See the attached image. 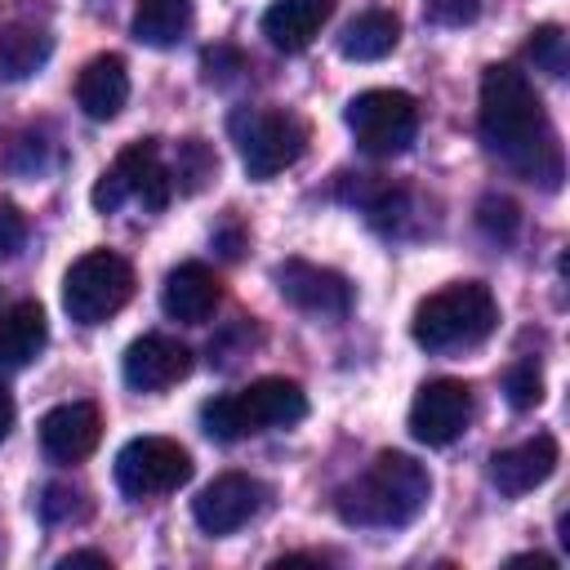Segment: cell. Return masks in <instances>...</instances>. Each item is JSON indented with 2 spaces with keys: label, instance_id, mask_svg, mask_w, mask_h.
Masks as SVG:
<instances>
[{
  "label": "cell",
  "instance_id": "6da1fadb",
  "mask_svg": "<svg viewBox=\"0 0 570 570\" xmlns=\"http://www.w3.org/2000/svg\"><path fill=\"white\" fill-rule=\"evenodd\" d=\"M476 134L485 151H494L503 165H512L521 178L557 187L561 183V147L543 116V102L525 71L512 62H490L481 71V107H476Z\"/></svg>",
  "mask_w": 570,
  "mask_h": 570
},
{
  "label": "cell",
  "instance_id": "7a4b0ae2",
  "mask_svg": "<svg viewBox=\"0 0 570 570\" xmlns=\"http://www.w3.org/2000/svg\"><path fill=\"white\" fill-rule=\"evenodd\" d=\"M432 499V476L419 459L401 450H383L365 463L361 476H352L334 494V512L343 525L361 530H401L410 525Z\"/></svg>",
  "mask_w": 570,
  "mask_h": 570
},
{
  "label": "cell",
  "instance_id": "3957f363",
  "mask_svg": "<svg viewBox=\"0 0 570 570\" xmlns=\"http://www.w3.org/2000/svg\"><path fill=\"white\" fill-rule=\"evenodd\" d=\"M494 325H499V303H494L490 285L454 281L414 307L410 334L423 352L445 356V352H468V347L485 343L494 334Z\"/></svg>",
  "mask_w": 570,
  "mask_h": 570
},
{
  "label": "cell",
  "instance_id": "277c9868",
  "mask_svg": "<svg viewBox=\"0 0 570 570\" xmlns=\"http://www.w3.org/2000/svg\"><path fill=\"white\" fill-rule=\"evenodd\" d=\"M307 414V392L294 379H254L240 392L200 405V428L214 441H245L272 428H294Z\"/></svg>",
  "mask_w": 570,
  "mask_h": 570
},
{
  "label": "cell",
  "instance_id": "5b68a950",
  "mask_svg": "<svg viewBox=\"0 0 570 570\" xmlns=\"http://www.w3.org/2000/svg\"><path fill=\"white\" fill-rule=\"evenodd\" d=\"M227 129H232L240 165L254 183L285 174L307 151V125L281 107H240V111H232Z\"/></svg>",
  "mask_w": 570,
  "mask_h": 570
},
{
  "label": "cell",
  "instance_id": "8992f818",
  "mask_svg": "<svg viewBox=\"0 0 570 570\" xmlns=\"http://www.w3.org/2000/svg\"><path fill=\"white\" fill-rule=\"evenodd\" d=\"M169 196H174V178H169V165L160 160L156 138H138V142L120 147V156L102 169V178L89 191L98 214H116L120 205H138L142 214H160L169 205Z\"/></svg>",
  "mask_w": 570,
  "mask_h": 570
},
{
  "label": "cell",
  "instance_id": "52a82bcc",
  "mask_svg": "<svg viewBox=\"0 0 570 570\" xmlns=\"http://www.w3.org/2000/svg\"><path fill=\"white\" fill-rule=\"evenodd\" d=\"M134 298V267L111 249L80 254L62 276V312L76 325H102Z\"/></svg>",
  "mask_w": 570,
  "mask_h": 570
},
{
  "label": "cell",
  "instance_id": "ba28073f",
  "mask_svg": "<svg viewBox=\"0 0 570 570\" xmlns=\"http://www.w3.org/2000/svg\"><path fill=\"white\" fill-rule=\"evenodd\" d=\"M356 147L374 160L401 156L419 134V102L405 89H365L343 111Z\"/></svg>",
  "mask_w": 570,
  "mask_h": 570
},
{
  "label": "cell",
  "instance_id": "9c48e42d",
  "mask_svg": "<svg viewBox=\"0 0 570 570\" xmlns=\"http://www.w3.org/2000/svg\"><path fill=\"white\" fill-rule=\"evenodd\" d=\"M191 481V454L169 436H134L116 454V490L134 503L174 494Z\"/></svg>",
  "mask_w": 570,
  "mask_h": 570
},
{
  "label": "cell",
  "instance_id": "30bf717a",
  "mask_svg": "<svg viewBox=\"0 0 570 570\" xmlns=\"http://www.w3.org/2000/svg\"><path fill=\"white\" fill-rule=\"evenodd\" d=\"M281 298L289 307H298L303 316H316V321H338L352 312V281L334 267H321V263H307V258H285L276 263L272 272Z\"/></svg>",
  "mask_w": 570,
  "mask_h": 570
},
{
  "label": "cell",
  "instance_id": "8fae6325",
  "mask_svg": "<svg viewBox=\"0 0 570 570\" xmlns=\"http://www.w3.org/2000/svg\"><path fill=\"white\" fill-rule=\"evenodd\" d=\"M468 419H472V387L463 379H428L410 405V436L419 445L441 450L468 432Z\"/></svg>",
  "mask_w": 570,
  "mask_h": 570
},
{
  "label": "cell",
  "instance_id": "7c38bea8",
  "mask_svg": "<svg viewBox=\"0 0 570 570\" xmlns=\"http://www.w3.org/2000/svg\"><path fill=\"white\" fill-rule=\"evenodd\" d=\"M267 503V485L258 476H245V472H223L214 476L196 499H191V517L205 534L223 539L232 530H240L249 517H258V508Z\"/></svg>",
  "mask_w": 570,
  "mask_h": 570
},
{
  "label": "cell",
  "instance_id": "4fadbf2b",
  "mask_svg": "<svg viewBox=\"0 0 570 570\" xmlns=\"http://www.w3.org/2000/svg\"><path fill=\"white\" fill-rule=\"evenodd\" d=\"M191 374V347L169 334H142L120 356V379L134 392H165Z\"/></svg>",
  "mask_w": 570,
  "mask_h": 570
},
{
  "label": "cell",
  "instance_id": "5bb4252c",
  "mask_svg": "<svg viewBox=\"0 0 570 570\" xmlns=\"http://www.w3.org/2000/svg\"><path fill=\"white\" fill-rule=\"evenodd\" d=\"M102 441V414L94 401H62L40 419V450L53 463H80Z\"/></svg>",
  "mask_w": 570,
  "mask_h": 570
},
{
  "label": "cell",
  "instance_id": "9a60e30c",
  "mask_svg": "<svg viewBox=\"0 0 570 570\" xmlns=\"http://www.w3.org/2000/svg\"><path fill=\"white\" fill-rule=\"evenodd\" d=\"M557 459H561L557 436L539 432V436H530V441H521V445L499 450V454L490 459V481L499 485V494L517 499V494H530L534 485H543V481L557 472Z\"/></svg>",
  "mask_w": 570,
  "mask_h": 570
},
{
  "label": "cell",
  "instance_id": "2e32d148",
  "mask_svg": "<svg viewBox=\"0 0 570 570\" xmlns=\"http://www.w3.org/2000/svg\"><path fill=\"white\" fill-rule=\"evenodd\" d=\"M334 4H338V0H272V4L263 9V18H258V31L267 36L272 49H281V53H303V49L321 36V27L330 22Z\"/></svg>",
  "mask_w": 570,
  "mask_h": 570
},
{
  "label": "cell",
  "instance_id": "e0dca14e",
  "mask_svg": "<svg viewBox=\"0 0 570 570\" xmlns=\"http://www.w3.org/2000/svg\"><path fill=\"white\" fill-rule=\"evenodd\" d=\"M223 289H218V276L205 267V263H178L165 285H160V307L169 321L178 325H205L218 307Z\"/></svg>",
  "mask_w": 570,
  "mask_h": 570
},
{
  "label": "cell",
  "instance_id": "ac0fdd59",
  "mask_svg": "<svg viewBox=\"0 0 570 570\" xmlns=\"http://www.w3.org/2000/svg\"><path fill=\"white\" fill-rule=\"evenodd\" d=\"M76 102L89 120H116L129 102V71L120 53H98L76 76Z\"/></svg>",
  "mask_w": 570,
  "mask_h": 570
},
{
  "label": "cell",
  "instance_id": "d6986e66",
  "mask_svg": "<svg viewBox=\"0 0 570 570\" xmlns=\"http://www.w3.org/2000/svg\"><path fill=\"white\" fill-rule=\"evenodd\" d=\"M49 343V321L45 307L22 298L0 316V374H18L27 370Z\"/></svg>",
  "mask_w": 570,
  "mask_h": 570
},
{
  "label": "cell",
  "instance_id": "ffe728a7",
  "mask_svg": "<svg viewBox=\"0 0 570 570\" xmlns=\"http://www.w3.org/2000/svg\"><path fill=\"white\" fill-rule=\"evenodd\" d=\"M53 53V36L40 22L13 18L9 27H0V76L4 80H27L36 76Z\"/></svg>",
  "mask_w": 570,
  "mask_h": 570
},
{
  "label": "cell",
  "instance_id": "44dd1931",
  "mask_svg": "<svg viewBox=\"0 0 570 570\" xmlns=\"http://www.w3.org/2000/svg\"><path fill=\"white\" fill-rule=\"evenodd\" d=\"M191 22H196L191 0H138L134 40L147 49H174L191 36Z\"/></svg>",
  "mask_w": 570,
  "mask_h": 570
},
{
  "label": "cell",
  "instance_id": "7402d4cb",
  "mask_svg": "<svg viewBox=\"0 0 570 570\" xmlns=\"http://www.w3.org/2000/svg\"><path fill=\"white\" fill-rule=\"evenodd\" d=\"M396 40H401V18L387 13V9H365L343 27L338 53L352 58V62H379L396 49Z\"/></svg>",
  "mask_w": 570,
  "mask_h": 570
},
{
  "label": "cell",
  "instance_id": "603a6c76",
  "mask_svg": "<svg viewBox=\"0 0 570 570\" xmlns=\"http://www.w3.org/2000/svg\"><path fill=\"white\" fill-rule=\"evenodd\" d=\"M169 178L183 196H196L205 191L214 178H218V156L205 138H183L178 151H174V165H169Z\"/></svg>",
  "mask_w": 570,
  "mask_h": 570
},
{
  "label": "cell",
  "instance_id": "cb8c5ba5",
  "mask_svg": "<svg viewBox=\"0 0 570 570\" xmlns=\"http://www.w3.org/2000/svg\"><path fill=\"white\" fill-rule=\"evenodd\" d=\"M40 517L49 525H76L89 517V494L71 481H49L45 494H40Z\"/></svg>",
  "mask_w": 570,
  "mask_h": 570
},
{
  "label": "cell",
  "instance_id": "d4e9b609",
  "mask_svg": "<svg viewBox=\"0 0 570 570\" xmlns=\"http://www.w3.org/2000/svg\"><path fill=\"white\" fill-rule=\"evenodd\" d=\"M525 58L548 76H566V31L557 22H539L525 40Z\"/></svg>",
  "mask_w": 570,
  "mask_h": 570
},
{
  "label": "cell",
  "instance_id": "484cf974",
  "mask_svg": "<svg viewBox=\"0 0 570 570\" xmlns=\"http://www.w3.org/2000/svg\"><path fill=\"white\" fill-rule=\"evenodd\" d=\"M476 227H481L490 240L508 245V240L517 236V227H521L517 200H508V196H481V205H476Z\"/></svg>",
  "mask_w": 570,
  "mask_h": 570
},
{
  "label": "cell",
  "instance_id": "4316f807",
  "mask_svg": "<svg viewBox=\"0 0 570 570\" xmlns=\"http://www.w3.org/2000/svg\"><path fill=\"white\" fill-rule=\"evenodd\" d=\"M503 396L512 410H534L543 401V374L534 361H512L503 374Z\"/></svg>",
  "mask_w": 570,
  "mask_h": 570
},
{
  "label": "cell",
  "instance_id": "83f0119b",
  "mask_svg": "<svg viewBox=\"0 0 570 570\" xmlns=\"http://www.w3.org/2000/svg\"><path fill=\"white\" fill-rule=\"evenodd\" d=\"M200 67H205V80L209 85H232L245 71V58L236 49H227V45H214V49L200 53Z\"/></svg>",
  "mask_w": 570,
  "mask_h": 570
},
{
  "label": "cell",
  "instance_id": "f1b7e54d",
  "mask_svg": "<svg viewBox=\"0 0 570 570\" xmlns=\"http://www.w3.org/2000/svg\"><path fill=\"white\" fill-rule=\"evenodd\" d=\"M22 245H27V218H22V209H18V205L0 200V263L18 258V249H22Z\"/></svg>",
  "mask_w": 570,
  "mask_h": 570
},
{
  "label": "cell",
  "instance_id": "f546056e",
  "mask_svg": "<svg viewBox=\"0 0 570 570\" xmlns=\"http://www.w3.org/2000/svg\"><path fill=\"white\" fill-rule=\"evenodd\" d=\"M423 13L436 27H468L481 13V0H423Z\"/></svg>",
  "mask_w": 570,
  "mask_h": 570
},
{
  "label": "cell",
  "instance_id": "4dcf8cb0",
  "mask_svg": "<svg viewBox=\"0 0 570 570\" xmlns=\"http://www.w3.org/2000/svg\"><path fill=\"white\" fill-rule=\"evenodd\" d=\"M71 566H111L107 561V552H89V548H80V552H67V557H58V570H71Z\"/></svg>",
  "mask_w": 570,
  "mask_h": 570
},
{
  "label": "cell",
  "instance_id": "1f68e13d",
  "mask_svg": "<svg viewBox=\"0 0 570 570\" xmlns=\"http://www.w3.org/2000/svg\"><path fill=\"white\" fill-rule=\"evenodd\" d=\"M13 419H18V405H13L9 387H4V374H0V441L13 432Z\"/></svg>",
  "mask_w": 570,
  "mask_h": 570
},
{
  "label": "cell",
  "instance_id": "d6a6232c",
  "mask_svg": "<svg viewBox=\"0 0 570 570\" xmlns=\"http://www.w3.org/2000/svg\"><path fill=\"white\" fill-rule=\"evenodd\" d=\"M214 240L223 245V254H227V258H236V254H240V232H232V227H223V232H214Z\"/></svg>",
  "mask_w": 570,
  "mask_h": 570
},
{
  "label": "cell",
  "instance_id": "836d02e7",
  "mask_svg": "<svg viewBox=\"0 0 570 570\" xmlns=\"http://www.w3.org/2000/svg\"><path fill=\"white\" fill-rule=\"evenodd\" d=\"M530 561H534V566H543V570H552V566H557V561H552V557H543V552H521V557H512V566H530Z\"/></svg>",
  "mask_w": 570,
  "mask_h": 570
}]
</instances>
